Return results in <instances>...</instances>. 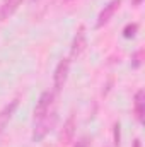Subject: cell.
<instances>
[{
	"label": "cell",
	"instance_id": "obj_1",
	"mask_svg": "<svg viewBox=\"0 0 145 147\" xmlns=\"http://www.w3.org/2000/svg\"><path fill=\"white\" fill-rule=\"evenodd\" d=\"M56 120H58V116H56V111L55 110H51L48 115H44L41 120H38L36 125H34V130H33V142L43 140V139L53 130Z\"/></svg>",
	"mask_w": 145,
	"mask_h": 147
},
{
	"label": "cell",
	"instance_id": "obj_2",
	"mask_svg": "<svg viewBox=\"0 0 145 147\" xmlns=\"http://www.w3.org/2000/svg\"><path fill=\"white\" fill-rule=\"evenodd\" d=\"M53 103H55V92L53 91H44L41 96H39V99H38L36 103V108H34V120H41L44 115H48L50 110H51V106H53Z\"/></svg>",
	"mask_w": 145,
	"mask_h": 147
},
{
	"label": "cell",
	"instance_id": "obj_3",
	"mask_svg": "<svg viewBox=\"0 0 145 147\" xmlns=\"http://www.w3.org/2000/svg\"><path fill=\"white\" fill-rule=\"evenodd\" d=\"M68 70H70V60L68 58H63L58 62L55 74H53V87L56 92H60L67 82V77H68Z\"/></svg>",
	"mask_w": 145,
	"mask_h": 147
},
{
	"label": "cell",
	"instance_id": "obj_4",
	"mask_svg": "<svg viewBox=\"0 0 145 147\" xmlns=\"http://www.w3.org/2000/svg\"><path fill=\"white\" fill-rule=\"evenodd\" d=\"M85 46H87L85 29H84V26H80V28H79V31H77V34H75V38H73V41H72V48H70V57H72V58H79V57H80V55L84 53Z\"/></svg>",
	"mask_w": 145,
	"mask_h": 147
},
{
	"label": "cell",
	"instance_id": "obj_5",
	"mask_svg": "<svg viewBox=\"0 0 145 147\" xmlns=\"http://www.w3.org/2000/svg\"><path fill=\"white\" fill-rule=\"evenodd\" d=\"M119 5H121V0H111L108 5H104V9L99 12V16H97V22H96V28H103L104 24H108L109 21H111V17L114 16V12L119 9Z\"/></svg>",
	"mask_w": 145,
	"mask_h": 147
},
{
	"label": "cell",
	"instance_id": "obj_6",
	"mask_svg": "<svg viewBox=\"0 0 145 147\" xmlns=\"http://www.w3.org/2000/svg\"><path fill=\"white\" fill-rule=\"evenodd\" d=\"M17 106H19V99H12L10 103H7V105L0 110V134L5 130L7 123H9L10 118L14 116V113H15V110H17Z\"/></svg>",
	"mask_w": 145,
	"mask_h": 147
},
{
	"label": "cell",
	"instance_id": "obj_7",
	"mask_svg": "<svg viewBox=\"0 0 145 147\" xmlns=\"http://www.w3.org/2000/svg\"><path fill=\"white\" fill-rule=\"evenodd\" d=\"M133 115L135 118L142 123L144 121V115H145V92L144 89H138L133 99Z\"/></svg>",
	"mask_w": 145,
	"mask_h": 147
},
{
	"label": "cell",
	"instance_id": "obj_8",
	"mask_svg": "<svg viewBox=\"0 0 145 147\" xmlns=\"http://www.w3.org/2000/svg\"><path fill=\"white\" fill-rule=\"evenodd\" d=\"M75 128H77L75 116L70 115V116H68V120L63 123V130H62V135H60V139H62V142H63V144H70V142H72L73 135H75Z\"/></svg>",
	"mask_w": 145,
	"mask_h": 147
},
{
	"label": "cell",
	"instance_id": "obj_9",
	"mask_svg": "<svg viewBox=\"0 0 145 147\" xmlns=\"http://www.w3.org/2000/svg\"><path fill=\"white\" fill-rule=\"evenodd\" d=\"M22 3V0H3L0 5V21H7Z\"/></svg>",
	"mask_w": 145,
	"mask_h": 147
},
{
	"label": "cell",
	"instance_id": "obj_10",
	"mask_svg": "<svg viewBox=\"0 0 145 147\" xmlns=\"http://www.w3.org/2000/svg\"><path fill=\"white\" fill-rule=\"evenodd\" d=\"M137 31H138V24H137V22H130V24H126L125 29H123V38H126V39L135 38Z\"/></svg>",
	"mask_w": 145,
	"mask_h": 147
},
{
	"label": "cell",
	"instance_id": "obj_11",
	"mask_svg": "<svg viewBox=\"0 0 145 147\" xmlns=\"http://www.w3.org/2000/svg\"><path fill=\"white\" fill-rule=\"evenodd\" d=\"M119 142H121V125L116 121L113 127V144H114V147H119Z\"/></svg>",
	"mask_w": 145,
	"mask_h": 147
},
{
	"label": "cell",
	"instance_id": "obj_12",
	"mask_svg": "<svg viewBox=\"0 0 145 147\" xmlns=\"http://www.w3.org/2000/svg\"><path fill=\"white\" fill-rule=\"evenodd\" d=\"M142 55H144L142 50L135 51V55H133V67H140V63H142Z\"/></svg>",
	"mask_w": 145,
	"mask_h": 147
},
{
	"label": "cell",
	"instance_id": "obj_13",
	"mask_svg": "<svg viewBox=\"0 0 145 147\" xmlns=\"http://www.w3.org/2000/svg\"><path fill=\"white\" fill-rule=\"evenodd\" d=\"M75 147H89V137H80V139L77 140Z\"/></svg>",
	"mask_w": 145,
	"mask_h": 147
},
{
	"label": "cell",
	"instance_id": "obj_14",
	"mask_svg": "<svg viewBox=\"0 0 145 147\" xmlns=\"http://www.w3.org/2000/svg\"><path fill=\"white\" fill-rule=\"evenodd\" d=\"M133 147H142V142L137 139V140H133Z\"/></svg>",
	"mask_w": 145,
	"mask_h": 147
},
{
	"label": "cell",
	"instance_id": "obj_15",
	"mask_svg": "<svg viewBox=\"0 0 145 147\" xmlns=\"http://www.w3.org/2000/svg\"><path fill=\"white\" fill-rule=\"evenodd\" d=\"M132 3H133V5H140V3H142V0H132Z\"/></svg>",
	"mask_w": 145,
	"mask_h": 147
},
{
	"label": "cell",
	"instance_id": "obj_16",
	"mask_svg": "<svg viewBox=\"0 0 145 147\" xmlns=\"http://www.w3.org/2000/svg\"><path fill=\"white\" fill-rule=\"evenodd\" d=\"M73 0H63V3H72Z\"/></svg>",
	"mask_w": 145,
	"mask_h": 147
}]
</instances>
